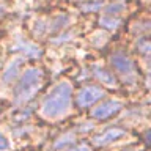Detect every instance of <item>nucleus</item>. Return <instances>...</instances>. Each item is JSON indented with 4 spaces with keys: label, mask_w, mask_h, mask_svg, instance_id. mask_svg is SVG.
Wrapping results in <instances>:
<instances>
[{
    "label": "nucleus",
    "mask_w": 151,
    "mask_h": 151,
    "mask_svg": "<svg viewBox=\"0 0 151 151\" xmlns=\"http://www.w3.org/2000/svg\"><path fill=\"white\" fill-rule=\"evenodd\" d=\"M71 99H73V85L68 80H61L44 98L40 110L41 115L46 118H58L66 115L71 107Z\"/></svg>",
    "instance_id": "obj_1"
},
{
    "label": "nucleus",
    "mask_w": 151,
    "mask_h": 151,
    "mask_svg": "<svg viewBox=\"0 0 151 151\" xmlns=\"http://www.w3.org/2000/svg\"><path fill=\"white\" fill-rule=\"evenodd\" d=\"M41 80H42V71L40 68H27L22 73L17 87L14 90V102L17 106L28 102L40 90Z\"/></svg>",
    "instance_id": "obj_2"
},
{
    "label": "nucleus",
    "mask_w": 151,
    "mask_h": 151,
    "mask_svg": "<svg viewBox=\"0 0 151 151\" xmlns=\"http://www.w3.org/2000/svg\"><path fill=\"white\" fill-rule=\"evenodd\" d=\"M110 63L113 66V69L121 76L126 83H135L137 69H135V65L132 63V60L129 57H126L124 54L118 52V54H113L110 57Z\"/></svg>",
    "instance_id": "obj_3"
},
{
    "label": "nucleus",
    "mask_w": 151,
    "mask_h": 151,
    "mask_svg": "<svg viewBox=\"0 0 151 151\" xmlns=\"http://www.w3.org/2000/svg\"><path fill=\"white\" fill-rule=\"evenodd\" d=\"M123 109V104L118 99H109L104 101L102 104H99L98 107H94L91 110V116L94 120H107L112 115H115Z\"/></svg>",
    "instance_id": "obj_4"
},
{
    "label": "nucleus",
    "mask_w": 151,
    "mask_h": 151,
    "mask_svg": "<svg viewBox=\"0 0 151 151\" xmlns=\"http://www.w3.org/2000/svg\"><path fill=\"white\" fill-rule=\"evenodd\" d=\"M104 96V90L99 87H83L76 96V102L79 107H90Z\"/></svg>",
    "instance_id": "obj_5"
},
{
    "label": "nucleus",
    "mask_w": 151,
    "mask_h": 151,
    "mask_svg": "<svg viewBox=\"0 0 151 151\" xmlns=\"http://www.w3.org/2000/svg\"><path fill=\"white\" fill-rule=\"evenodd\" d=\"M123 135H126V129L115 126V127H110V129L101 132V134L94 135L93 137V143L96 145V146H106L109 143H112V142L121 139Z\"/></svg>",
    "instance_id": "obj_6"
},
{
    "label": "nucleus",
    "mask_w": 151,
    "mask_h": 151,
    "mask_svg": "<svg viewBox=\"0 0 151 151\" xmlns=\"http://www.w3.org/2000/svg\"><path fill=\"white\" fill-rule=\"evenodd\" d=\"M11 49L16 50V52H22L25 57H40L42 54V50L36 44H33V42H30V41L22 40V38H19V40L16 41V44H13Z\"/></svg>",
    "instance_id": "obj_7"
},
{
    "label": "nucleus",
    "mask_w": 151,
    "mask_h": 151,
    "mask_svg": "<svg viewBox=\"0 0 151 151\" xmlns=\"http://www.w3.org/2000/svg\"><path fill=\"white\" fill-rule=\"evenodd\" d=\"M22 61H24L22 57H16V58H13V60L6 65V68H5L3 74H2V82H3V83H11L13 80L17 77Z\"/></svg>",
    "instance_id": "obj_8"
},
{
    "label": "nucleus",
    "mask_w": 151,
    "mask_h": 151,
    "mask_svg": "<svg viewBox=\"0 0 151 151\" xmlns=\"http://www.w3.org/2000/svg\"><path fill=\"white\" fill-rule=\"evenodd\" d=\"M93 74L102 85H107V87H116L118 85L116 77L112 73H109L107 69H104V68H99V66L93 68Z\"/></svg>",
    "instance_id": "obj_9"
},
{
    "label": "nucleus",
    "mask_w": 151,
    "mask_h": 151,
    "mask_svg": "<svg viewBox=\"0 0 151 151\" xmlns=\"http://www.w3.org/2000/svg\"><path fill=\"white\" fill-rule=\"evenodd\" d=\"M74 132H66V134H63L61 137H58V139L55 140L54 143V150H61V148H66L68 145H71L74 142Z\"/></svg>",
    "instance_id": "obj_10"
},
{
    "label": "nucleus",
    "mask_w": 151,
    "mask_h": 151,
    "mask_svg": "<svg viewBox=\"0 0 151 151\" xmlns=\"http://www.w3.org/2000/svg\"><path fill=\"white\" fill-rule=\"evenodd\" d=\"M99 25L104 28H109V30H115V28H118L121 25V21L113 17V16H104L99 19Z\"/></svg>",
    "instance_id": "obj_11"
},
{
    "label": "nucleus",
    "mask_w": 151,
    "mask_h": 151,
    "mask_svg": "<svg viewBox=\"0 0 151 151\" xmlns=\"http://www.w3.org/2000/svg\"><path fill=\"white\" fill-rule=\"evenodd\" d=\"M101 8H104V3L101 0H96V2H88V3H83L82 5V9L87 13H96L99 11Z\"/></svg>",
    "instance_id": "obj_12"
},
{
    "label": "nucleus",
    "mask_w": 151,
    "mask_h": 151,
    "mask_svg": "<svg viewBox=\"0 0 151 151\" xmlns=\"http://www.w3.org/2000/svg\"><path fill=\"white\" fill-rule=\"evenodd\" d=\"M124 8H126V5L123 2H113V3H110V5H107V6H106V13H109L110 16H113V14L123 11Z\"/></svg>",
    "instance_id": "obj_13"
},
{
    "label": "nucleus",
    "mask_w": 151,
    "mask_h": 151,
    "mask_svg": "<svg viewBox=\"0 0 151 151\" xmlns=\"http://www.w3.org/2000/svg\"><path fill=\"white\" fill-rule=\"evenodd\" d=\"M137 47H139V50L142 52V54H148V52H150V42H148V40H139Z\"/></svg>",
    "instance_id": "obj_14"
},
{
    "label": "nucleus",
    "mask_w": 151,
    "mask_h": 151,
    "mask_svg": "<svg viewBox=\"0 0 151 151\" xmlns=\"http://www.w3.org/2000/svg\"><path fill=\"white\" fill-rule=\"evenodd\" d=\"M8 146H9L8 140L5 139V135H3V134H0V151H3V150H8Z\"/></svg>",
    "instance_id": "obj_15"
},
{
    "label": "nucleus",
    "mask_w": 151,
    "mask_h": 151,
    "mask_svg": "<svg viewBox=\"0 0 151 151\" xmlns=\"http://www.w3.org/2000/svg\"><path fill=\"white\" fill-rule=\"evenodd\" d=\"M69 151H90V148L85 143H82V145H77V146H74V148H71Z\"/></svg>",
    "instance_id": "obj_16"
},
{
    "label": "nucleus",
    "mask_w": 151,
    "mask_h": 151,
    "mask_svg": "<svg viewBox=\"0 0 151 151\" xmlns=\"http://www.w3.org/2000/svg\"><path fill=\"white\" fill-rule=\"evenodd\" d=\"M0 14H2V8H0Z\"/></svg>",
    "instance_id": "obj_17"
}]
</instances>
